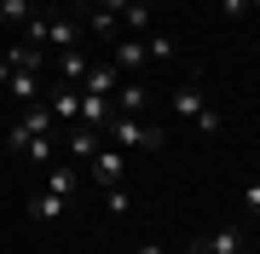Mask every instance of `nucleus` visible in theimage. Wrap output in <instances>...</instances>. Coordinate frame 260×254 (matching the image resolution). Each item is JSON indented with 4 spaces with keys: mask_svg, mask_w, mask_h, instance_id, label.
I'll list each match as a JSON object with an SVG mask.
<instances>
[{
    "mask_svg": "<svg viewBox=\"0 0 260 254\" xmlns=\"http://www.w3.org/2000/svg\"><path fill=\"white\" fill-rule=\"evenodd\" d=\"M116 87H121V69H116V64H93V69H87V81H81V93L116 98Z\"/></svg>",
    "mask_w": 260,
    "mask_h": 254,
    "instance_id": "obj_13",
    "label": "nucleus"
},
{
    "mask_svg": "<svg viewBox=\"0 0 260 254\" xmlns=\"http://www.w3.org/2000/svg\"><path fill=\"white\" fill-rule=\"evenodd\" d=\"M174 110H179V116H185V122L197 127V116L208 110V87H203V69H191V76L174 87Z\"/></svg>",
    "mask_w": 260,
    "mask_h": 254,
    "instance_id": "obj_3",
    "label": "nucleus"
},
{
    "mask_svg": "<svg viewBox=\"0 0 260 254\" xmlns=\"http://www.w3.org/2000/svg\"><path fill=\"white\" fill-rule=\"evenodd\" d=\"M243 208H249V214H260V179H254L249 191H243Z\"/></svg>",
    "mask_w": 260,
    "mask_h": 254,
    "instance_id": "obj_25",
    "label": "nucleus"
},
{
    "mask_svg": "<svg viewBox=\"0 0 260 254\" xmlns=\"http://www.w3.org/2000/svg\"><path fill=\"white\" fill-rule=\"evenodd\" d=\"M121 173H127V156H121V151H104V144H99V151H93V185H99V191H110V185H121Z\"/></svg>",
    "mask_w": 260,
    "mask_h": 254,
    "instance_id": "obj_6",
    "label": "nucleus"
},
{
    "mask_svg": "<svg viewBox=\"0 0 260 254\" xmlns=\"http://www.w3.org/2000/svg\"><path fill=\"white\" fill-rule=\"evenodd\" d=\"M220 12L225 18H249V0H220Z\"/></svg>",
    "mask_w": 260,
    "mask_h": 254,
    "instance_id": "obj_24",
    "label": "nucleus"
},
{
    "mask_svg": "<svg viewBox=\"0 0 260 254\" xmlns=\"http://www.w3.org/2000/svg\"><path fill=\"white\" fill-rule=\"evenodd\" d=\"M220 122H225V116H220V104H208V110L197 116V133H220Z\"/></svg>",
    "mask_w": 260,
    "mask_h": 254,
    "instance_id": "obj_23",
    "label": "nucleus"
},
{
    "mask_svg": "<svg viewBox=\"0 0 260 254\" xmlns=\"http://www.w3.org/2000/svg\"><path fill=\"white\" fill-rule=\"evenodd\" d=\"M75 202H64V197H52V191H41V197H29V220H64Z\"/></svg>",
    "mask_w": 260,
    "mask_h": 254,
    "instance_id": "obj_15",
    "label": "nucleus"
},
{
    "mask_svg": "<svg viewBox=\"0 0 260 254\" xmlns=\"http://www.w3.org/2000/svg\"><path fill=\"white\" fill-rule=\"evenodd\" d=\"M139 6H150V0H139Z\"/></svg>",
    "mask_w": 260,
    "mask_h": 254,
    "instance_id": "obj_30",
    "label": "nucleus"
},
{
    "mask_svg": "<svg viewBox=\"0 0 260 254\" xmlns=\"http://www.w3.org/2000/svg\"><path fill=\"white\" fill-rule=\"evenodd\" d=\"M145 47H150V64H162V58H174V41H168V35H156V29H150V41H145Z\"/></svg>",
    "mask_w": 260,
    "mask_h": 254,
    "instance_id": "obj_21",
    "label": "nucleus"
},
{
    "mask_svg": "<svg viewBox=\"0 0 260 254\" xmlns=\"http://www.w3.org/2000/svg\"><path fill=\"white\" fill-rule=\"evenodd\" d=\"M104 133L116 139V151H162V144H168L162 127H145L139 116H121V110L110 116V127H104Z\"/></svg>",
    "mask_w": 260,
    "mask_h": 254,
    "instance_id": "obj_1",
    "label": "nucleus"
},
{
    "mask_svg": "<svg viewBox=\"0 0 260 254\" xmlns=\"http://www.w3.org/2000/svg\"><path fill=\"white\" fill-rule=\"evenodd\" d=\"M6 76H12V64H6V52H0V87H6Z\"/></svg>",
    "mask_w": 260,
    "mask_h": 254,
    "instance_id": "obj_28",
    "label": "nucleus"
},
{
    "mask_svg": "<svg viewBox=\"0 0 260 254\" xmlns=\"http://www.w3.org/2000/svg\"><path fill=\"white\" fill-rule=\"evenodd\" d=\"M87 35H93V41H121V18H116V12H104V6H93Z\"/></svg>",
    "mask_w": 260,
    "mask_h": 254,
    "instance_id": "obj_16",
    "label": "nucleus"
},
{
    "mask_svg": "<svg viewBox=\"0 0 260 254\" xmlns=\"http://www.w3.org/2000/svg\"><path fill=\"white\" fill-rule=\"evenodd\" d=\"M99 6H104V12H116V18H121V12H127V0H99Z\"/></svg>",
    "mask_w": 260,
    "mask_h": 254,
    "instance_id": "obj_26",
    "label": "nucleus"
},
{
    "mask_svg": "<svg viewBox=\"0 0 260 254\" xmlns=\"http://www.w3.org/2000/svg\"><path fill=\"white\" fill-rule=\"evenodd\" d=\"M41 41H47L52 52H70V47H81V23L64 18V12H47V18H41Z\"/></svg>",
    "mask_w": 260,
    "mask_h": 254,
    "instance_id": "obj_4",
    "label": "nucleus"
},
{
    "mask_svg": "<svg viewBox=\"0 0 260 254\" xmlns=\"http://www.w3.org/2000/svg\"><path fill=\"white\" fill-rule=\"evenodd\" d=\"M47 191H52V197H64V202H81V173L58 162V168H47Z\"/></svg>",
    "mask_w": 260,
    "mask_h": 254,
    "instance_id": "obj_12",
    "label": "nucleus"
},
{
    "mask_svg": "<svg viewBox=\"0 0 260 254\" xmlns=\"http://www.w3.org/2000/svg\"><path fill=\"white\" fill-rule=\"evenodd\" d=\"M150 23H156V12L139 6V0H127V12H121V29H127V35H150Z\"/></svg>",
    "mask_w": 260,
    "mask_h": 254,
    "instance_id": "obj_17",
    "label": "nucleus"
},
{
    "mask_svg": "<svg viewBox=\"0 0 260 254\" xmlns=\"http://www.w3.org/2000/svg\"><path fill=\"white\" fill-rule=\"evenodd\" d=\"M41 12H47V0H0V23L18 29V35H23V23L41 18Z\"/></svg>",
    "mask_w": 260,
    "mask_h": 254,
    "instance_id": "obj_7",
    "label": "nucleus"
},
{
    "mask_svg": "<svg viewBox=\"0 0 260 254\" xmlns=\"http://www.w3.org/2000/svg\"><path fill=\"white\" fill-rule=\"evenodd\" d=\"M47 110L58 122H81V87H47Z\"/></svg>",
    "mask_w": 260,
    "mask_h": 254,
    "instance_id": "obj_8",
    "label": "nucleus"
},
{
    "mask_svg": "<svg viewBox=\"0 0 260 254\" xmlns=\"http://www.w3.org/2000/svg\"><path fill=\"white\" fill-rule=\"evenodd\" d=\"M145 104H150V87H145V81H121V87H116V110H121V116H139Z\"/></svg>",
    "mask_w": 260,
    "mask_h": 254,
    "instance_id": "obj_14",
    "label": "nucleus"
},
{
    "mask_svg": "<svg viewBox=\"0 0 260 254\" xmlns=\"http://www.w3.org/2000/svg\"><path fill=\"white\" fill-rule=\"evenodd\" d=\"M87 69H93V58H87L81 47L58 52V87H81V81H87Z\"/></svg>",
    "mask_w": 260,
    "mask_h": 254,
    "instance_id": "obj_10",
    "label": "nucleus"
},
{
    "mask_svg": "<svg viewBox=\"0 0 260 254\" xmlns=\"http://www.w3.org/2000/svg\"><path fill=\"white\" fill-rule=\"evenodd\" d=\"M52 127H58V116L47 110V98H41V104H23L18 122L6 127V144H12V151H23L29 139H41V133H52Z\"/></svg>",
    "mask_w": 260,
    "mask_h": 254,
    "instance_id": "obj_2",
    "label": "nucleus"
},
{
    "mask_svg": "<svg viewBox=\"0 0 260 254\" xmlns=\"http://www.w3.org/2000/svg\"><path fill=\"white\" fill-rule=\"evenodd\" d=\"M18 156H29V162H47V156H52V133H41V139H29V144H23Z\"/></svg>",
    "mask_w": 260,
    "mask_h": 254,
    "instance_id": "obj_20",
    "label": "nucleus"
},
{
    "mask_svg": "<svg viewBox=\"0 0 260 254\" xmlns=\"http://www.w3.org/2000/svg\"><path fill=\"white\" fill-rule=\"evenodd\" d=\"M70 151H75V156H93V151H99V133L75 127V133H70Z\"/></svg>",
    "mask_w": 260,
    "mask_h": 254,
    "instance_id": "obj_19",
    "label": "nucleus"
},
{
    "mask_svg": "<svg viewBox=\"0 0 260 254\" xmlns=\"http://www.w3.org/2000/svg\"><path fill=\"white\" fill-rule=\"evenodd\" d=\"M104 202H110V214H127V208H133L127 185H110V191H104Z\"/></svg>",
    "mask_w": 260,
    "mask_h": 254,
    "instance_id": "obj_22",
    "label": "nucleus"
},
{
    "mask_svg": "<svg viewBox=\"0 0 260 254\" xmlns=\"http://www.w3.org/2000/svg\"><path fill=\"white\" fill-rule=\"evenodd\" d=\"M249 12H260V0H249Z\"/></svg>",
    "mask_w": 260,
    "mask_h": 254,
    "instance_id": "obj_29",
    "label": "nucleus"
},
{
    "mask_svg": "<svg viewBox=\"0 0 260 254\" xmlns=\"http://www.w3.org/2000/svg\"><path fill=\"white\" fill-rule=\"evenodd\" d=\"M191 254H249V243H243V231H237V226H220V231L197 237Z\"/></svg>",
    "mask_w": 260,
    "mask_h": 254,
    "instance_id": "obj_5",
    "label": "nucleus"
},
{
    "mask_svg": "<svg viewBox=\"0 0 260 254\" xmlns=\"http://www.w3.org/2000/svg\"><path fill=\"white\" fill-rule=\"evenodd\" d=\"M110 116H116V98H104V93H81V127H110Z\"/></svg>",
    "mask_w": 260,
    "mask_h": 254,
    "instance_id": "obj_11",
    "label": "nucleus"
},
{
    "mask_svg": "<svg viewBox=\"0 0 260 254\" xmlns=\"http://www.w3.org/2000/svg\"><path fill=\"white\" fill-rule=\"evenodd\" d=\"M6 64H12V69H41V64H47V52H41V47H12Z\"/></svg>",
    "mask_w": 260,
    "mask_h": 254,
    "instance_id": "obj_18",
    "label": "nucleus"
},
{
    "mask_svg": "<svg viewBox=\"0 0 260 254\" xmlns=\"http://www.w3.org/2000/svg\"><path fill=\"white\" fill-rule=\"evenodd\" d=\"M139 254H168V248L162 243H139Z\"/></svg>",
    "mask_w": 260,
    "mask_h": 254,
    "instance_id": "obj_27",
    "label": "nucleus"
},
{
    "mask_svg": "<svg viewBox=\"0 0 260 254\" xmlns=\"http://www.w3.org/2000/svg\"><path fill=\"white\" fill-rule=\"evenodd\" d=\"M110 64L121 69V76H127V69H145V64H150V47H145L139 35H121V41H116V58H110Z\"/></svg>",
    "mask_w": 260,
    "mask_h": 254,
    "instance_id": "obj_9",
    "label": "nucleus"
}]
</instances>
